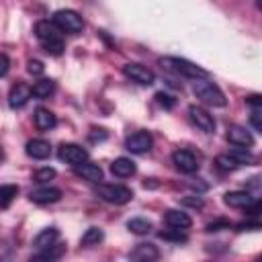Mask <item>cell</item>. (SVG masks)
Wrapping results in <instances>:
<instances>
[{"label":"cell","mask_w":262,"mask_h":262,"mask_svg":"<svg viewBox=\"0 0 262 262\" xmlns=\"http://www.w3.org/2000/svg\"><path fill=\"white\" fill-rule=\"evenodd\" d=\"M35 35L41 43V47L49 55H61L63 53V39L59 35V29L49 20H39L35 25Z\"/></svg>","instance_id":"6da1fadb"},{"label":"cell","mask_w":262,"mask_h":262,"mask_svg":"<svg viewBox=\"0 0 262 262\" xmlns=\"http://www.w3.org/2000/svg\"><path fill=\"white\" fill-rule=\"evenodd\" d=\"M160 66H164V68H168V70H172V72H176L184 78H192V80H205L209 76V72L205 68L196 66V63H192L184 57H162Z\"/></svg>","instance_id":"7a4b0ae2"},{"label":"cell","mask_w":262,"mask_h":262,"mask_svg":"<svg viewBox=\"0 0 262 262\" xmlns=\"http://www.w3.org/2000/svg\"><path fill=\"white\" fill-rule=\"evenodd\" d=\"M192 92H194V96L199 100H203L209 106H225L227 104V98L221 92V88L217 84L209 82V80H194Z\"/></svg>","instance_id":"3957f363"},{"label":"cell","mask_w":262,"mask_h":262,"mask_svg":"<svg viewBox=\"0 0 262 262\" xmlns=\"http://www.w3.org/2000/svg\"><path fill=\"white\" fill-rule=\"evenodd\" d=\"M51 23H53L59 31L70 33V35H78V33H82V29H84L82 16H80L76 10H68V8L57 10V12L53 14V20H51Z\"/></svg>","instance_id":"277c9868"},{"label":"cell","mask_w":262,"mask_h":262,"mask_svg":"<svg viewBox=\"0 0 262 262\" xmlns=\"http://www.w3.org/2000/svg\"><path fill=\"white\" fill-rule=\"evenodd\" d=\"M96 194L111 205H125L133 199V190L123 184H98Z\"/></svg>","instance_id":"5b68a950"},{"label":"cell","mask_w":262,"mask_h":262,"mask_svg":"<svg viewBox=\"0 0 262 262\" xmlns=\"http://www.w3.org/2000/svg\"><path fill=\"white\" fill-rule=\"evenodd\" d=\"M57 158L76 168V166H80V164H84L88 160V151L78 143H63L57 149Z\"/></svg>","instance_id":"8992f818"},{"label":"cell","mask_w":262,"mask_h":262,"mask_svg":"<svg viewBox=\"0 0 262 262\" xmlns=\"http://www.w3.org/2000/svg\"><path fill=\"white\" fill-rule=\"evenodd\" d=\"M154 145V139L147 131H135L125 139V147L131 154H147Z\"/></svg>","instance_id":"52a82bcc"},{"label":"cell","mask_w":262,"mask_h":262,"mask_svg":"<svg viewBox=\"0 0 262 262\" xmlns=\"http://www.w3.org/2000/svg\"><path fill=\"white\" fill-rule=\"evenodd\" d=\"M172 164L184 174H192L199 170V158L190 149H176L172 154Z\"/></svg>","instance_id":"ba28073f"},{"label":"cell","mask_w":262,"mask_h":262,"mask_svg":"<svg viewBox=\"0 0 262 262\" xmlns=\"http://www.w3.org/2000/svg\"><path fill=\"white\" fill-rule=\"evenodd\" d=\"M123 74H125L127 78H131L133 82L143 84V86H149V84H154V80H156L154 72H151L149 68L141 66V63H125V66H123Z\"/></svg>","instance_id":"9c48e42d"},{"label":"cell","mask_w":262,"mask_h":262,"mask_svg":"<svg viewBox=\"0 0 262 262\" xmlns=\"http://www.w3.org/2000/svg\"><path fill=\"white\" fill-rule=\"evenodd\" d=\"M188 117H190V121H192L201 131H205V133H213V131H215V119H213V115H211L209 111H205L203 106H196V104L188 106Z\"/></svg>","instance_id":"30bf717a"},{"label":"cell","mask_w":262,"mask_h":262,"mask_svg":"<svg viewBox=\"0 0 262 262\" xmlns=\"http://www.w3.org/2000/svg\"><path fill=\"white\" fill-rule=\"evenodd\" d=\"M158 260H160V250L149 242L137 244L129 252V262H158Z\"/></svg>","instance_id":"8fae6325"},{"label":"cell","mask_w":262,"mask_h":262,"mask_svg":"<svg viewBox=\"0 0 262 262\" xmlns=\"http://www.w3.org/2000/svg\"><path fill=\"white\" fill-rule=\"evenodd\" d=\"M227 141L237 145V147L250 149L254 145V135L246 127H242V125H229L227 127Z\"/></svg>","instance_id":"7c38bea8"},{"label":"cell","mask_w":262,"mask_h":262,"mask_svg":"<svg viewBox=\"0 0 262 262\" xmlns=\"http://www.w3.org/2000/svg\"><path fill=\"white\" fill-rule=\"evenodd\" d=\"M29 199L37 205H49V203H57L61 199V190L55 186H41V188L31 190Z\"/></svg>","instance_id":"4fadbf2b"},{"label":"cell","mask_w":262,"mask_h":262,"mask_svg":"<svg viewBox=\"0 0 262 262\" xmlns=\"http://www.w3.org/2000/svg\"><path fill=\"white\" fill-rule=\"evenodd\" d=\"M29 98H31V86H27L23 82L14 84L10 88V92H8V104H10V108H23L29 102Z\"/></svg>","instance_id":"5bb4252c"},{"label":"cell","mask_w":262,"mask_h":262,"mask_svg":"<svg viewBox=\"0 0 262 262\" xmlns=\"http://www.w3.org/2000/svg\"><path fill=\"white\" fill-rule=\"evenodd\" d=\"M223 203H225L227 207L244 209V211H246L250 205H254V203H256V199H254L250 192H246V190H233V192H225Z\"/></svg>","instance_id":"9a60e30c"},{"label":"cell","mask_w":262,"mask_h":262,"mask_svg":"<svg viewBox=\"0 0 262 262\" xmlns=\"http://www.w3.org/2000/svg\"><path fill=\"white\" fill-rule=\"evenodd\" d=\"M164 221L168 223V227H172V229H176V231H184V229H188V227L192 225V219H190L184 211H176V209L166 211Z\"/></svg>","instance_id":"2e32d148"},{"label":"cell","mask_w":262,"mask_h":262,"mask_svg":"<svg viewBox=\"0 0 262 262\" xmlns=\"http://www.w3.org/2000/svg\"><path fill=\"white\" fill-rule=\"evenodd\" d=\"M25 151H27V156L33 158V160H45V158L51 156V145H49V141L37 137V139H31V141L27 143Z\"/></svg>","instance_id":"e0dca14e"},{"label":"cell","mask_w":262,"mask_h":262,"mask_svg":"<svg viewBox=\"0 0 262 262\" xmlns=\"http://www.w3.org/2000/svg\"><path fill=\"white\" fill-rule=\"evenodd\" d=\"M63 254H66V244H57V242H55L53 246L39 250V254L33 256L31 262H57Z\"/></svg>","instance_id":"ac0fdd59"},{"label":"cell","mask_w":262,"mask_h":262,"mask_svg":"<svg viewBox=\"0 0 262 262\" xmlns=\"http://www.w3.org/2000/svg\"><path fill=\"white\" fill-rule=\"evenodd\" d=\"M76 174L82 176L84 180H90V182H100L102 180V170L98 164H92V162H84L80 166H76Z\"/></svg>","instance_id":"d6986e66"},{"label":"cell","mask_w":262,"mask_h":262,"mask_svg":"<svg viewBox=\"0 0 262 262\" xmlns=\"http://www.w3.org/2000/svg\"><path fill=\"white\" fill-rule=\"evenodd\" d=\"M33 119H35L37 129H41V131H49V129H53L57 125V119L49 108H37Z\"/></svg>","instance_id":"ffe728a7"},{"label":"cell","mask_w":262,"mask_h":262,"mask_svg":"<svg viewBox=\"0 0 262 262\" xmlns=\"http://www.w3.org/2000/svg\"><path fill=\"white\" fill-rule=\"evenodd\" d=\"M111 172H113L115 176H119V178H129V176L135 174V164H133V160H129V158H117V160L111 164Z\"/></svg>","instance_id":"44dd1931"},{"label":"cell","mask_w":262,"mask_h":262,"mask_svg":"<svg viewBox=\"0 0 262 262\" xmlns=\"http://www.w3.org/2000/svg\"><path fill=\"white\" fill-rule=\"evenodd\" d=\"M57 237H59V231H57L55 227H47V229H43V231H39V233L35 235L33 246L39 248V250H43V248L53 246V244L57 242Z\"/></svg>","instance_id":"7402d4cb"},{"label":"cell","mask_w":262,"mask_h":262,"mask_svg":"<svg viewBox=\"0 0 262 262\" xmlns=\"http://www.w3.org/2000/svg\"><path fill=\"white\" fill-rule=\"evenodd\" d=\"M53 92H55V82L47 80V78H43L31 86V96H35V98H49Z\"/></svg>","instance_id":"603a6c76"},{"label":"cell","mask_w":262,"mask_h":262,"mask_svg":"<svg viewBox=\"0 0 262 262\" xmlns=\"http://www.w3.org/2000/svg\"><path fill=\"white\" fill-rule=\"evenodd\" d=\"M102 237H104L102 229H98V227H88V229L84 231V235L80 237V244H82L84 248H90V246L100 244V242H102Z\"/></svg>","instance_id":"cb8c5ba5"},{"label":"cell","mask_w":262,"mask_h":262,"mask_svg":"<svg viewBox=\"0 0 262 262\" xmlns=\"http://www.w3.org/2000/svg\"><path fill=\"white\" fill-rule=\"evenodd\" d=\"M127 227L131 233H137V235H145L151 231V221L143 219V217H135V219H129L127 221Z\"/></svg>","instance_id":"d4e9b609"},{"label":"cell","mask_w":262,"mask_h":262,"mask_svg":"<svg viewBox=\"0 0 262 262\" xmlns=\"http://www.w3.org/2000/svg\"><path fill=\"white\" fill-rule=\"evenodd\" d=\"M237 166H242V164H252L256 158H254V154L250 151V149H246V147H233L229 154H227Z\"/></svg>","instance_id":"484cf974"},{"label":"cell","mask_w":262,"mask_h":262,"mask_svg":"<svg viewBox=\"0 0 262 262\" xmlns=\"http://www.w3.org/2000/svg\"><path fill=\"white\" fill-rule=\"evenodd\" d=\"M16 194H18V186L16 184H2L0 186V207L10 205Z\"/></svg>","instance_id":"4316f807"},{"label":"cell","mask_w":262,"mask_h":262,"mask_svg":"<svg viewBox=\"0 0 262 262\" xmlns=\"http://www.w3.org/2000/svg\"><path fill=\"white\" fill-rule=\"evenodd\" d=\"M215 164H217V168H219V170H225V172H229V170H235V168H237V164H235L227 154L217 156V158H215Z\"/></svg>","instance_id":"83f0119b"},{"label":"cell","mask_w":262,"mask_h":262,"mask_svg":"<svg viewBox=\"0 0 262 262\" xmlns=\"http://www.w3.org/2000/svg\"><path fill=\"white\" fill-rule=\"evenodd\" d=\"M51 178H55V170L53 168H41V170L35 172V180L37 182H47Z\"/></svg>","instance_id":"f1b7e54d"},{"label":"cell","mask_w":262,"mask_h":262,"mask_svg":"<svg viewBox=\"0 0 262 262\" xmlns=\"http://www.w3.org/2000/svg\"><path fill=\"white\" fill-rule=\"evenodd\" d=\"M260 115H262V106H252V113H250V121H252V127L256 131L262 129V121H260Z\"/></svg>","instance_id":"f546056e"},{"label":"cell","mask_w":262,"mask_h":262,"mask_svg":"<svg viewBox=\"0 0 262 262\" xmlns=\"http://www.w3.org/2000/svg\"><path fill=\"white\" fill-rule=\"evenodd\" d=\"M27 70H29V74H33V76H41L43 74V63L41 61H37V59H31L29 63H27Z\"/></svg>","instance_id":"4dcf8cb0"},{"label":"cell","mask_w":262,"mask_h":262,"mask_svg":"<svg viewBox=\"0 0 262 262\" xmlns=\"http://www.w3.org/2000/svg\"><path fill=\"white\" fill-rule=\"evenodd\" d=\"M156 100H158L162 106H166V108H172V106H174V98L168 96V94H164V92H158V94H156Z\"/></svg>","instance_id":"1f68e13d"},{"label":"cell","mask_w":262,"mask_h":262,"mask_svg":"<svg viewBox=\"0 0 262 262\" xmlns=\"http://www.w3.org/2000/svg\"><path fill=\"white\" fill-rule=\"evenodd\" d=\"M8 68H10V59H8V55L0 53V76H4V74L8 72Z\"/></svg>","instance_id":"d6a6232c"},{"label":"cell","mask_w":262,"mask_h":262,"mask_svg":"<svg viewBox=\"0 0 262 262\" xmlns=\"http://www.w3.org/2000/svg\"><path fill=\"white\" fill-rule=\"evenodd\" d=\"M4 160V151H2V147H0V162Z\"/></svg>","instance_id":"836d02e7"}]
</instances>
